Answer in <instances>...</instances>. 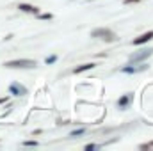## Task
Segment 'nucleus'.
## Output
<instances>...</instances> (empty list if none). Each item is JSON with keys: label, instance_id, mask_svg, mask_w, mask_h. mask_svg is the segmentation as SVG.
I'll return each instance as SVG.
<instances>
[{"label": "nucleus", "instance_id": "15", "mask_svg": "<svg viewBox=\"0 0 153 151\" xmlns=\"http://www.w3.org/2000/svg\"><path fill=\"white\" fill-rule=\"evenodd\" d=\"M139 148L141 150H150V148H153V142H150V144H141Z\"/></svg>", "mask_w": 153, "mask_h": 151}, {"label": "nucleus", "instance_id": "17", "mask_svg": "<svg viewBox=\"0 0 153 151\" xmlns=\"http://www.w3.org/2000/svg\"><path fill=\"white\" fill-rule=\"evenodd\" d=\"M7 100H9V98H7V96H5V98H0V103H5V101H7Z\"/></svg>", "mask_w": 153, "mask_h": 151}, {"label": "nucleus", "instance_id": "12", "mask_svg": "<svg viewBox=\"0 0 153 151\" xmlns=\"http://www.w3.org/2000/svg\"><path fill=\"white\" fill-rule=\"evenodd\" d=\"M55 61H57V55H50V57H46V59H45V62H46V64H53Z\"/></svg>", "mask_w": 153, "mask_h": 151}, {"label": "nucleus", "instance_id": "13", "mask_svg": "<svg viewBox=\"0 0 153 151\" xmlns=\"http://www.w3.org/2000/svg\"><path fill=\"white\" fill-rule=\"evenodd\" d=\"M22 146H38V141H25L22 142Z\"/></svg>", "mask_w": 153, "mask_h": 151}, {"label": "nucleus", "instance_id": "11", "mask_svg": "<svg viewBox=\"0 0 153 151\" xmlns=\"http://www.w3.org/2000/svg\"><path fill=\"white\" fill-rule=\"evenodd\" d=\"M82 133H85V130H84V128H78V130H73V132L70 133V137H78V135H82Z\"/></svg>", "mask_w": 153, "mask_h": 151}, {"label": "nucleus", "instance_id": "3", "mask_svg": "<svg viewBox=\"0 0 153 151\" xmlns=\"http://www.w3.org/2000/svg\"><path fill=\"white\" fill-rule=\"evenodd\" d=\"M152 53H153V48H146V50H141V52H137V53L130 55V64H137V62H143L144 59L152 57Z\"/></svg>", "mask_w": 153, "mask_h": 151}, {"label": "nucleus", "instance_id": "8", "mask_svg": "<svg viewBox=\"0 0 153 151\" xmlns=\"http://www.w3.org/2000/svg\"><path fill=\"white\" fill-rule=\"evenodd\" d=\"M18 9H20L22 13H27V14H38V13H39V7L30 5V4H20V5H18Z\"/></svg>", "mask_w": 153, "mask_h": 151}, {"label": "nucleus", "instance_id": "16", "mask_svg": "<svg viewBox=\"0 0 153 151\" xmlns=\"http://www.w3.org/2000/svg\"><path fill=\"white\" fill-rule=\"evenodd\" d=\"M135 2H139V0H125V4H135Z\"/></svg>", "mask_w": 153, "mask_h": 151}, {"label": "nucleus", "instance_id": "9", "mask_svg": "<svg viewBox=\"0 0 153 151\" xmlns=\"http://www.w3.org/2000/svg\"><path fill=\"white\" fill-rule=\"evenodd\" d=\"M93 68H96V64L94 62H85V64H80V66H76L75 70H73V73H82V71H87V70H93Z\"/></svg>", "mask_w": 153, "mask_h": 151}, {"label": "nucleus", "instance_id": "7", "mask_svg": "<svg viewBox=\"0 0 153 151\" xmlns=\"http://www.w3.org/2000/svg\"><path fill=\"white\" fill-rule=\"evenodd\" d=\"M132 100H134V94H130V93H128V94H123V96L117 100V107H119L121 110H125V109L132 103Z\"/></svg>", "mask_w": 153, "mask_h": 151}, {"label": "nucleus", "instance_id": "5", "mask_svg": "<svg viewBox=\"0 0 153 151\" xmlns=\"http://www.w3.org/2000/svg\"><path fill=\"white\" fill-rule=\"evenodd\" d=\"M9 93H11V94H14V96H25V94H27V89H25L22 84L13 82V84L9 85Z\"/></svg>", "mask_w": 153, "mask_h": 151}, {"label": "nucleus", "instance_id": "14", "mask_svg": "<svg viewBox=\"0 0 153 151\" xmlns=\"http://www.w3.org/2000/svg\"><path fill=\"white\" fill-rule=\"evenodd\" d=\"M98 148H100L98 144H87V146H85V151H91V150H98Z\"/></svg>", "mask_w": 153, "mask_h": 151}, {"label": "nucleus", "instance_id": "10", "mask_svg": "<svg viewBox=\"0 0 153 151\" xmlns=\"http://www.w3.org/2000/svg\"><path fill=\"white\" fill-rule=\"evenodd\" d=\"M36 16H38L39 20H52V18H53V16H52L50 13H38Z\"/></svg>", "mask_w": 153, "mask_h": 151}, {"label": "nucleus", "instance_id": "1", "mask_svg": "<svg viewBox=\"0 0 153 151\" xmlns=\"http://www.w3.org/2000/svg\"><path fill=\"white\" fill-rule=\"evenodd\" d=\"M4 66L9 68V70H30V68H36L38 62L32 61V59H16V61L4 62Z\"/></svg>", "mask_w": 153, "mask_h": 151}, {"label": "nucleus", "instance_id": "6", "mask_svg": "<svg viewBox=\"0 0 153 151\" xmlns=\"http://www.w3.org/2000/svg\"><path fill=\"white\" fill-rule=\"evenodd\" d=\"M153 39V30H148V32H144V34H141L139 38H135L132 41V44L134 46H139V44H144V43H148V41H152Z\"/></svg>", "mask_w": 153, "mask_h": 151}, {"label": "nucleus", "instance_id": "4", "mask_svg": "<svg viewBox=\"0 0 153 151\" xmlns=\"http://www.w3.org/2000/svg\"><path fill=\"white\" fill-rule=\"evenodd\" d=\"M148 68V64H141V66H134V64H128V66H123L119 71L121 73H126V75H135L139 71H144Z\"/></svg>", "mask_w": 153, "mask_h": 151}, {"label": "nucleus", "instance_id": "2", "mask_svg": "<svg viewBox=\"0 0 153 151\" xmlns=\"http://www.w3.org/2000/svg\"><path fill=\"white\" fill-rule=\"evenodd\" d=\"M91 38H96V39H102V41H105V43H114L117 41V36L114 34V30H111V29H94L93 32H91Z\"/></svg>", "mask_w": 153, "mask_h": 151}]
</instances>
